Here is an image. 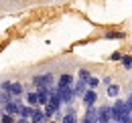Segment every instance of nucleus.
<instances>
[{"label": "nucleus", "mask_w": 132, "mask_h": 123, "mask_svg": "<svg viewBox=\"0 0 132 123\" xmlns=\"http://www.w3.org/2000/svg\"><path fill=\"white\" fill-rule=\"evenodd\" d=\"M57 95H59V99H61L63 103H71L73 97H75V95H73V89H71V85H69V87H59V89H57Z\"/></svg>", "instance_id": "1"}, {"label": "nucleus", "mask_w": 132, "mask_h": 123, "mask_svg": "<svg viewBox=\"0 0 132 123\" xmlns=\"http://www.w3.org/2000/svg\"><path fill=\"white\" fill-rule=\"evenodd\" d=\"M20 107H22V105H20V101H18L16 97H10V99L4 103L6 113H10V115H12V113H18V109H20Z\"/></svg>", "instance_id": "2"}, {"label": "nucleus", "mask_w": 132, "mask_h": 123, "mask_svg": "<svg viewBox=\"0 0 132 123\" xmlns=\"http://www.w3.org/2000/svg\"><path fill=\"white\" fill-rule=\"evenodd\" d=\"M96 99H98V93H96V89H92V91H85V93H83V103H85V107H92V105L96 103Z\"/></svg>", "instance_id": "3"}, {"label": "nucleus", "mask_w": 132, "mask_h": 123, "mask_svg": "<svg viewBox=\"0 0 132 123\" xmlns=\"http://www.w3.org/2000/svg\"><path fill=\"white\" fill-rule=\"evenodd\" d=\"M31 117H33V123H45V121H47L45 113H43V111H39V109H35V113L31 115Z\"/></svg>", "instance_id": "4"}, {"label": "nucleus", "mask_w": 132, "mask_h": 123, "mask_svg": "<svg viewBox=\"0 0 132 123\" xmlns=\"http://www.w3.org/2000/svg\"><path fill=\"white\" fill-rule=\"evenodd\" d=\"M83 93H85V81H77V85L73 87V95L83 97Z\"/></svg>", "instance_id": "5"}, {"label": "nucleus", "mask_w": 132, "mask_h": 123, "mask_svg": "<svg viewBox=\"0 0 132 123\" xmlns=\"http://www.w3.org/2000/svg\"><path fill=\"white\" fill-rule=\"evenodd\" d=\"M85 119H92L94 123H98V109L87 107V113H85Z\"/></svg>", "instance_id": "6"}, {"label": "nucleus", "mask_w": 132, "mask_h": 123, "mask_svg": "<svg viewBox=\"0 0 132 123\" xmlns=\"http://www.w3.org/2000/svg\"><path fill=\"white\" fill-rule=\"evenodd\" d=\"M33 113H35V109H31V107H24V105H22V107L18 109V115H20V117H24V119H29V117H31Z\"/></svg>", "instance_id": "7"}, {"label": "nucleus", "mask_w": 132, "mask_h": 123, "mask_svg": "<svg viewBox=\"0 0 132 123\" xmlns=\"http://www.w3.org/2000/svg\"><path fill=\"white\" fill-rule=\"evenodd\" d=\"M20 93H22V85H20V83H10V95L16 97Z\"/></svg>", "instance_id": "8"}, {"label": "nucleus", "mask_w": 132, "mask_h": 123, "mask_svg": "<svg viewBox=\"0 0 132 123\" xmlns=\"http://www.w3.org/2000/svg\"><path fill=\"white\" fill-rule=\"evenodd\" d=\"M71 75H61V79H59V87H69L71 85Z\"/></svg>", "instance_id": "9"}, {"label": "nucleus", "mask_w": 132, "mask_h": 123, "mask_svg": "<svg viewBox=\"0 0 132 123\" xmlns=\"http://www.w3.org/2000/svg\"><path fill=\"white\" fill-rule=\"evenodd\" d=\"M118 93H120V87L118 85H108V97H118Z\"/></svg>", "instance_id": "10"}, {"label": "nucleus", "mask_w": 132, "mask_h": 123, "mask_svg": "<svg viewBox=\"0 0 132 123\" xmlns=\"http://www.w3.org/2000/svg\"><path fill=\"white\" fill-rule=\"evenodd\" d=\"M27 101H29V105H37L39 103V95L37 93H29L27 95Z\"/></svg>", "instance_id": "11"}, {"label": "nucleus", "mask_w": 132, "mask_h": 123, "mask_svg": "<svg viewBox=\"0 0 132 123\" xmlns=\"http://www.w3.org/2000/svg\"><path fill=\"white\" fill-rule=\"evenodd\" d=\"M55 111H57V109L47 103V105H45V117H47V119H49V117H53V115H55Z\"/></svg>", "instance_id": "12"}, {"label": "nucleus", "mask_w": 132, "mask_h": 123, "mask_svg": "<svg viewBox=\"0 0 132 123\" xmlns=\"http://www.w3.org/2000/svg\"><path fill=\"white\" fill-rule=\"evenodd\" d=\"M85 85H89L92 89H96V87L100 85V79H98V77H89L87 81H85Z\"/></svg>", "instance_id": "13"}, {"label": "nucleus", "mask_w": 132, "mask_h": 123, "mask_svg": "<svg viewBox=\"0 0 132 123\" xmlns=\"http://www.w3.org/2000/svg\"><path fill=\"white\" fill-rule=\"evenodd\" d=\"M63 123H77V121H75V115H73V111H67V115L63 117Z\"/></svg>", "instance_id": "14"}, {"label": "nucleus", "mask_w": 132, "mask_h": 123, "mask_svg": "<svg viewBox=\"0 0 132 123\" xmlns=\"http://www.w3.org/2000/svg\"><path fill=\"white\" fill-rule=\"evenodd\" d=\"M122 65L124 69H132V57H122Z\"/></svg>", "instance_id": "15"}, {"label": "nucleus", "mask_w": 132, "mask_h": 123, "mask_svg": "<svg viewBox=\"0 0 132 123\" xmlns=\"http://www.w3.org/2000/svg\"><path fill=\"white\" fill-rule=\"evenodd\" d=\"M2 123H14V117H12L10 113H4V115H2Z\"/></svg>", "instance_id": "16"}, {"label": "nucleus", "mask_w": 132, "mask_h": 123, "mask_svg": "<svg viewBox=\"0 0 132 123\" xmlns=\"http://www.w3.org/2000/svg\"><path fill=\"white\" fill-rule=\"evenodd\" d=\"M89 77H92V75H89L85 69H81V71H79V81H87Z\"/></svg>", "instance_id": "17"}, {"label": "nucleus", "mask_w": 132, "mask_h": 123, "mask_svg": "<svg viewBox=\"0 0 132 123\" xmlns=\"http://www.w3.org/2000/svg\"><path fill=\"white\" fill-rule=\"evenodd\" d=\"M118 123H132V113H128V115H124V117H122V119H120Z\"/></svg>", "instance_id": "18"}, {"label": "nucleus", "mask_w": 132, "mask_h": 123, "mask_svg": "<svg viewBox=\"0 0 132 123\" xmlns=\"http://www.w3.org/2000/svg\"><path fill=\"white\" fill-rule=\"evenodd\" d=\"M122 36H124L122 32H110L108 34V38H122Z\"/></svg>", "instance_id": "19"}, {"label": "nucleus", "mask_w": 132, "mask_h": 123, "mask_svg": "<svg viewBox=\"0 0 132 123\" xmlns=\"http://www.w3.org/2000/svg\"><path fill=\"white\" fill-rule=\"evenodd\" d=\"M16 123H29V121H27V119H24V117H22V119H20V121H16Z\"/></svg>", "instance_id": "20"}, {"label": "nucleus", "mask_w": 132, "mask_h": 123, "mask_svg": "<svg viewBox=\"0 0 132 123\" xmlns=\"http://www.w3.org/2000/svg\"><path fill=\"white\" fill-rule=\"evenodd\" d=\"M83 123H94V121L92 119H83Z\"/></svg>", "instance_id": "21"}, {"label": "nucleus", "mask_w": 132, "mask_h": 123, "mask_svg": "<svg viewBox=\"0 0 132 123\" xmlns=\"http://www.w3.org/2000/svg\"><path fill=\"white\" fill-rule=\"evenodd\" d=\"M51 123H55V121H51Z\"/></svg>", "instance_id": "22"}, {"label": "nucleus", "mask_w": 132, "mask_h": 123, "mask_svg": "<svg viewBox=\"0 0 132 123\" xmlns=\"http://www.w3.org/2000/svg\"><path fill=\"white\" fill-rule=\"evenodd\" d=\"M108 123H110V121H108Z\"/></svg>", "instance_id": "23"}]
</instances>
